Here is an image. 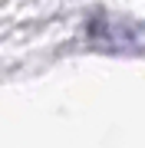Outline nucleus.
<instances>
[{
  "label": "nucleus",
  "instance_id": "obj_1",
  "mask_svg": "<svg viewBox=\"0 0 145 148\" xmlns=\"http://www.w3.org/2000/svg\"><path fill=\"white\" fill-rule=\"evenodd\" d=\"M89 43L99 49H106V53H135L142 43V30L135 27V23L122 20V16H112V13H96L89 20Z\"/></svg>",
  "mask_w": 145,
  "mask_h": 148
}]
</instances>
